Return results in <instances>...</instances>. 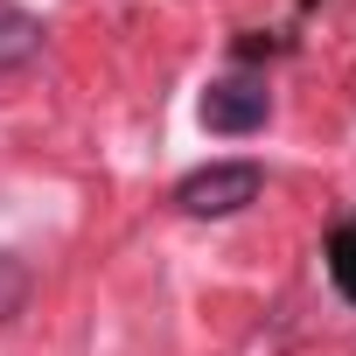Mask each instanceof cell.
Masks as SVG:
<instances>
[{
    "instance_id": "6da1fadb",
    "label": "cell",
    "mask_w": 356,
    "mask_h": 356,
    "mask_svg": "<svg viewBox=\"0 0 356 356\" xmlns=\"http://www.w3.org/2000/svg\"><path fill=\"white\" fill-rule=\"evenodd\" d=\"M266 196V168L259 161H210L196 175H182L175 182V203H182L189 217H238Z\"/></svg>"
},
{
    "instance_id": "7a4b0ae2",
    "label": "cell",
    "mask_w": 356,
    "mask_h": 356,
    "mask_svg": "<svg viewBox=\"0 0 356 356\" xmlns=\"http://www.w3.org/2000/svg\"><path fill=\"white\" fill-rule=\"evenodd\" d=\"M266 112H273V91H266V77H217L210 91H203V126L210 133H224V140H245V133H259L266 126Z\"/></svg>"
},
{
    "instance_id": "3957f363",
    "label": "cell",
    "mask_w": 356,
    "mask_h": 356,
    "mask_svg": "<svg viewBox=\"0 0 356 356\" xmlns=\"http://www.w3.org/2000/svg\"><path fill=\"white\" fill-rule=\"evenodd\" d=\"M35 56H42V22L35 15H0V77H22V70H35Z\"/></svg>"
},
{
    "instance_id": "277c9868",
    "label": "cell",
    "mask_w": 356,
    "mask_h": 356,
    "mask_svg": "<svg viewBox=\"0 0 356 356\" xmlns=\"http://www.w3.org/2000/svg\"><path fill=\"white\" fill-rule=\"evenodd\" d=\"M328 280H335V293L356 307V217L335 224V238H328Z\"/></svg>"
},
{
    "instance_id": "5b68a950",
    "label": "cell",
    "mask_w": 356,
    "mask_h": 356,
    "mask_svg": "<svg viewBox=\"0 0 356 356\" xmlns=\"http://www.w3.org/2000/svg\"><path fill=\"white\" fill-rule=\"evenodd\" d=\"M22 293H29V273H22L8 252H0V321H8V314L22 307Z\"/></svg>"
}]
</instances>
